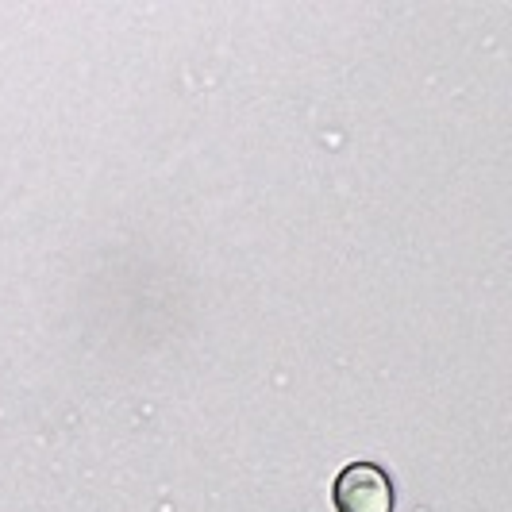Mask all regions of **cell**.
Instances as JSON below:
<instances>
[{
    "label": "cell",
    "instance_id": "obj_1",
    "mask_svg": "<svg viewBox=\"0 0 512 512\" xmlns=\"http://www.w3.org/2000/svg\"><path fill=\"white\" fill-rule=\"evenodd\" d=\"M335 512H393V478L378 462H351L332 482Z\"/></svg>",
    "mask_w": 512,
    "mask_h": 512
}]
</instances>
